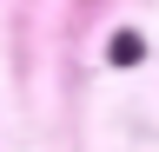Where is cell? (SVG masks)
Instances as JSON below:
<instances>
[{
    "mask_svg": "<svg viewBox=\"0 0 159 152\" xmlns=\"http://www.w3.org/2000/svg\"><path fill=\"white\" fill-rule=\"evenodd\" d=\"M139 53H146V46H139V33H119V40H113V60H119V66H133Z\"/></svg>",
    "mask_w": 159,
    "mask_h": 152,
    "instance_id": "6da1fadb",
    "label": "cell"
}]
</instances>
